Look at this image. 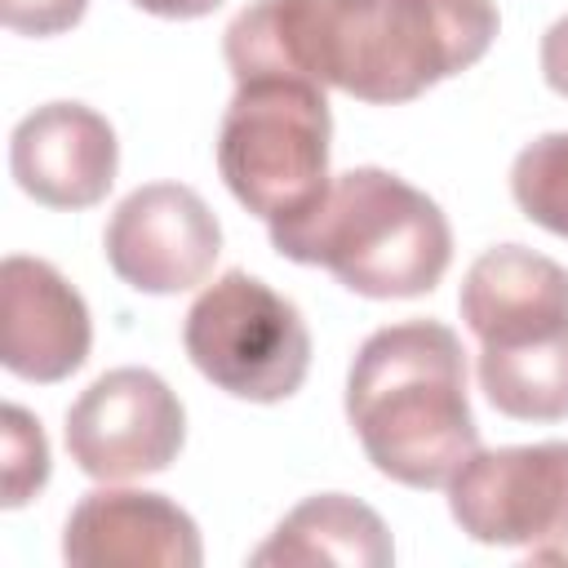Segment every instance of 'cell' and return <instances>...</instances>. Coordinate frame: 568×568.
<instances>
[{
    "label": "cell",
    "mask_w": 568,
    "mask_h": 568,
    "mask_svg": "<svg viewBox=\"0 0 568 568\" xmlns=\"http://www.w3.org/2000/svg\"><path fill=\"white\" fill-rule=\"evenodd\" d=\"M0 435H4V466H0V475H4V506L18 510L49 479V444H44L40 422L27 408H18V404H4Z\"/></svg>",
    "instance_id": "cell-16"
},
{
    "label": "cell",
    "mask_w": 568,
    "mask_h": 568,
    "mask_svg": "<svg viewBox=\"0 0 568 568\" xmlns=\"http://www.w3.org/2000/svg\"><path fill=\"white\" fill-rule=\"evenodd\" d=\"M186 439L182 399L151 368H111L67 408V453L89 479L160 475Z\"/></svg>",
    "instance_id": "cell-7"
},
{
    "label": "cell",
    "mask_w": 568,
    "mask_h": 568,
    "mask_svg": "<svg viewBox=\"0 0 568 568\" xmlns=\"http://www.w3.org/2000/svg\"><path fill=\"white\" fill-rule=\"evenodd\" d=\"M280 257L333 271L359 297H422L453 262L444 209L386 169H346L297 217L271 222Z\"/></svg>",
    "instance_id": "cell-3"
},
{
    "label": "cell",
    "mask_w": 568,
    "mask_h": 568,
    "mask_svg": "<svg viewBox=\"0 0 568 568\" xmlns=\"http://www.w3.org/2000/svg\"><path fill=\"white\" fill-rule=\"evenodd\" d=\"M541 75L559 98H568V13L541 36Z\"/></svg>",
    "instance_id": "cell-18"
},
{
    "label": "cell",
    "mask_w": 568,
    "mask_h": 568,
    "mask_svg": "<svg viewBox=\"0 0 568 568\" xmlns=\"http://www.w3.org/2000/svg\"><path fill=\"white\" fill-rule=\"evenodd\" d=\"M479 386L488 404L515 422H564L568 417V333L515 346L479 351Z\"/></svg>",
    "instance_id": "cell-14"
},
{
    "label": "cell",
    "mask_w": 568,
    "mask_h": 568,
    "mask_svg": "<svg viewBox=\"0 0 568 568\" xmlns=\"http://www.w3.org/2000/svg\"><path fill=\"white\" fill-rule=\"evenodd\" d=\"M328 102L293 75L240 80L217 129V169L231 195L266 226L306 213L328 191Z\"/></svg>",
    "instance_id": "cell-4"
},
{
    "label": "cell",
    "mask_w": 568,
    "mask_h": 568,
    "mask_svg": "<svg viewBox=\"0 0 568 568\" xmlns=\"http://www.w3.org/2000/svg\"><path fill=\"white\" fill-rule=\"evenodd\" d=\"M457 302L479 351H515L568 333V271L524 244L479 253Z\"/></svg>",
    "instance_id": "cell-11"
},
{
    "label": "cell",
    "mask_w": 568,
    "mask_h": 568,
    "mask_svg": "<svg viewBox=\"0 0 568 568\" xmlns=\"http://www.w3.org/2000/svg\"><path fill=\"white\" fill-rule=\"evenodd\" d=\"M497 40L493 0H253L226 27L240 80L293 75L359 102H413Z\"/></svg>",
    "instance_id": "cell-1"
},
{
    "label": "cell",
    "mask_w": 568,
    "mask_h": 568,
    "mask_svg": "<svg viewBox=\"0 0 568 568\" xmlns=\"http://www.w3.org/2000/svg\"><path fill=\"white\" fill-rule=\"evenodd\" d=\"M138 9H146V13H155V18H204V13H213L222 0H133Z\"/></svg>",
    "instance_id": "cell-19"
},
{
    "label": "cell",
    "mask_w": 568,
    "mask_h": 568,
    "mask_svg": "<svg viewBox=\"0 0 568 568\" xmlns=\"http://www.w3.org/2000/svg\"><path fill=\"white\" fill-rule=\"evenodd\" d=\"M62 559L75 568H102V564L200 568L204 550L195 519L164 493L93 488L67 515Z\"/></svg>",
    "instance_id": "cell-12"
},
{
    "label": "cell",
    "mask_w": 568,
    "mask_h": 568,
    "mask_svg": "<svg viewBox=\"0 0 568 568\" xmlns=\"http://www.w3.org/2000/svg\"><path fill=\"white\" fill-rule=\"evenodd\" d=\"M89 0H0V18L18 36H58L84 18Z\"/></svg>",
    "instance_id": "cell-17"
},
{
    "label": "cell",
    "mask_w": 568,
    "mask_h": 568,
    "mask_svg": "<svg viewBox=\"0 0 568 568\" xmlns=\"http://www.w3.org/2000/svg\"><path fill=\"white\" fill-rule=\"evenodd\" d=\"M115 164V129L84 102H44L22 115L9 138L13 182L44 209H89L106 200Z\"/></svg>",
    "instance_id": "cell-9"
},
{
    "label": "cell",
    "mask_w": 568,
    "mask_h": 568,
    "mask_svg": "<svg viewBox=\"0 0 568 568\" xmlns=\"http://www.w3.org/2000/svg\"><path fill=\"white\" fill-rule=\"evenodd\" d=\"M395 559L382 515L346 493L306 497L284 524L253 550V564H346L386 568Z\"/></svg>",
    "instance_id": "cell-13"
},
{
    "label": "cell",
    "mask_w": 568,
    "mask_h": 568,
    "mask_svg": "<svg viewBox=\"0 0 568 568\" xmlns=\"http://www.w3.org/2000/svg\"><path fill=\"white\" fill-rule=\"evenodd\" d=\"M510 195L528 222L568 240V133H541L515 155Z\"/></svg>",
    "instance_id": "cell-15"
},
{
    "label": "cell",
    "mask_w": 568,
    "mask_h": 568,
    "mask_svg": "<svg viewBox=\"0 0 568 568\" xmlns=\"http://www.w3.org/2000/svg\"><path fill=\"white\" fill-rule=\"evenodd\" d=\"M182 346L217 390L248 404L288 399L311 368L302 311L248 271H226L191 302Z\"/></svg>",
    "instance_id": "cell-5"
},
{
    "label": "cell",
    "mask_w": 568,
    "mask_h": 568,
    "mask_svg": "<svg viewBox=\"0 0 568 568\" xmlns=\"http://www.w3.org/2000/svg\"><path fill=\"white\" fill-rule=\"evenodd\" d=\"M93 346L84 297L40 257L0 262V364L22 382L71 377Z\"/></svg>",
    "instance_id": "cell-10"
},
{
    "label": "cell",
    "mask_w": 568,
    "mask_h": 568,
    "mask_svg": "<svg viewBox=\"0 0 568 568\" xmlns=\"http://www.w3.org/2000/svg\"><path fill=\"white\" fill-rule=\"evenodd\" d=\"M448 510L479 546H519L537 559L568 550V444L470 453L448 479Z\"/></svg>",
    "instance_id": "cell-6"
},
{
    "label": "cell",
    "mask_w": 568,
    "mask_h": 568,
    "mask_svg": "<svg viewBox=\"0 0 568 568\" xmlns=\"http://www.w3.org/2000/svg\"><path fill=\"white\" fill-rule=\"evenodd\" d=\"M346 417L386 479L448 488L479 448L457 333L439 320H404L368 333L346 377Z\"/></svg>",
    "instance_id": "cell-2"
},
{
    "label": "cell",
    "mask_w": 568,
    "mask_h": 568,
    "mask_svg": "<svg viewBox=\"0 0 568 568\" xmlns=\"http://www.w3.org/2000/svg\"><path fill=\"white\" fill-rule=\"evenodd\" d=\"M102 248L129 288L164 297L204 284L222 253V226L191 186L146 182L115 204Z\"/></svg>",
    "instance_id": "cell-8"
}]
</instances>
